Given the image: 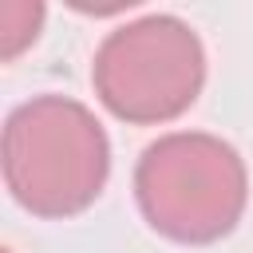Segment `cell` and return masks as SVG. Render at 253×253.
Returning <instances> with one entry per match:
<instances>
[{
    "label": "cell",
    "mask_w": 253,
    "mask_h": 253,
    "mask_svg": "<svg viewBox=\"0 0 253 253\" xmlns=\"http://www.w3.org/2000/svg\"><path fill=\"white\" fill-rule=\"evenodd\" d=\"M134 198L154 233L178 245H213L245 213V158L210 130H170L142 150Z\"/></svg>",
    "instance_id": "7a4b0ae2"
},
{
    "label": "cell",
    "mask_w": 253,
    "mask_h": 253,
    "mask_svg": "<svg viewBox=\"0 0 253 253\" xmlns=\"http://www.w3.org/2000/svg\"><path fill=\"white\" fill-rule=\"evenodd\" d=\"M40 24H43V4H28V0H8L4 12H0V51L4 59H16L36 36H40Z\"/></svg>",
    "instance_id": "277c9868"
},
{
    "label": "cell",
    "mask_w": 253,
    "mask_h": 253,
    "mask_svg": "<svg viewBox=\"0 0 253 253\" xmlns=\"http://www.w3.org/2000/svg\"><path fill=\"white\" fill-rule=\"evenodd\" d=\"M91 83L115 119L134 126L170 123L206 87V47L186 20L150 12L107 32L91 63Z\"/></svg>",
    "instance_id": "3957f363"
},
{
    "label": "cell",
    "mask_w": 253,
    "mask_h": 253,
    "mask_svg": "<svg viewBox=\"0 0 253 253\" xmlns=\"http://www.w3.org/2000/svg\"><path fill=\"white\" fill-rule=\"evenodd\" d=\"M111 142L91 107L36 95L4 123V186L36 217H75L107 186Z\"/></svg>",
    "instance_id": "6da1fadb"
}]
</instances>
